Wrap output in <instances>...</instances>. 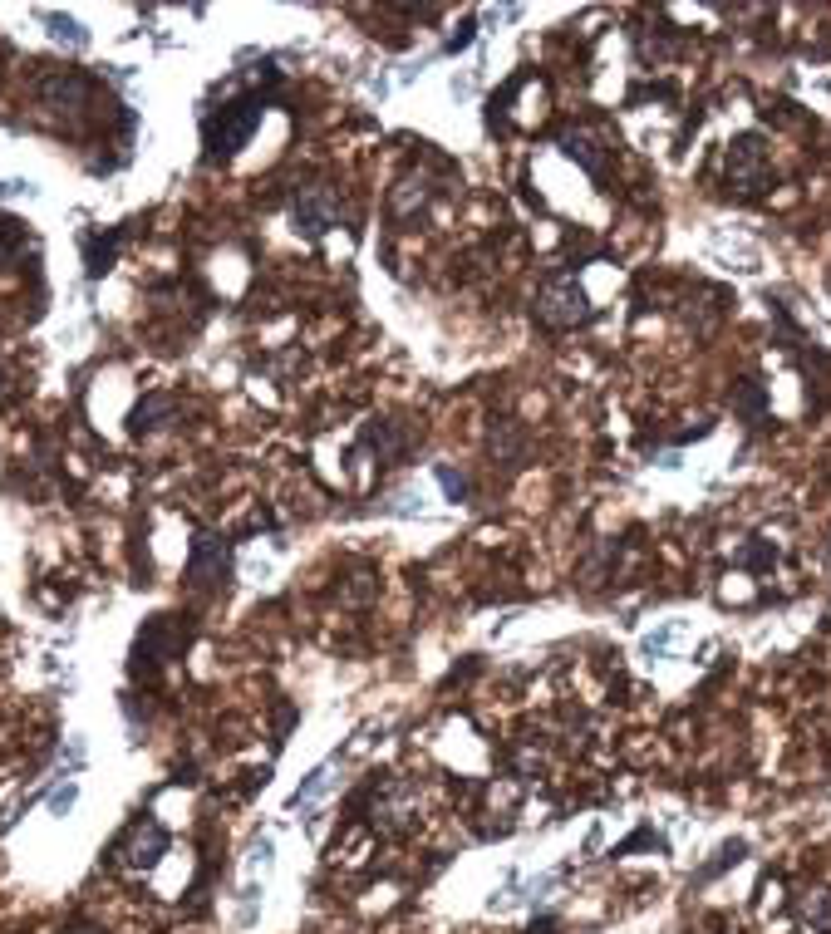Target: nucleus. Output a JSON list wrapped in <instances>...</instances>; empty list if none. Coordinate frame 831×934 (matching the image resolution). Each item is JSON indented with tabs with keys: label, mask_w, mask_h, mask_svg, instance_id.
<instances>
[{
	"label": "nucleus",
	"mask_w": 831,
	"mask_h": 934,
	"mask_svg": "<svg viewBox=\"0 0 831 934\" xmlns=\"http://www.w3.org/2000/svg\"><path fill=\"white\" fill-rule=\"evenodd\" d=\"M532 315L546 325V330H576V325L591 320V300H586V291L576 286L571 271H551V276L541 281V291H536Z\"/></svg>",
	"instance_id": "3"
},
{
	"label": "nucleus",
	"mask_w": 831,
	"mask_h": 934,
	"mask_svg": "<svg viewBox=\"0 0 831 934\" xmlns=\"http://www.w3.org/2000/svg\"><path fill=\"white\" fill-rule=\"evenodd\" d=\"M271 104V89H251L241 99H227L222 109L202 118V163H227L246 148V138L261 128V114Z\"/></svg>",
	"instance_id": "1"
},
{
	"label": "nucleus",
	"mask_w": 831,
	"mask_h": 934,
	"mask_svg": "<svg viewBox=\"0 0 831 934\" xmlns=\"http://www.w3.org/2000/svg\"><path fill=\"white\" fill-rule=\"evenodd\" d=\"M384 512H389V517H414V512H418V497H414V492H399V497H394V502H389Z\"/></svg>",
	"instance_id": "24"
},
{
	"label": "nucleus",
	"mask_w": 831,
	"mask_h": 934,
	"mask_svg": "<svg viewBox=\"0 0 831 934\" xmlns=\"http://www.w3.org/2000/svg\"><path fill=\"white\" fill-rule=\"evenodd\" d=\"M807 920L817 925V930H831V890H817V895H807Z\"/></svg>",
	"instance_id": "21"
},
{
	"label": "nucleus",
	"mask_w": 831,
	"mask_h": 934,
	"mask_svg": "<svg viewBox=\"0 0 831 934\" xmlns=\"http://www.w3.org/2000/svg\"><path fill=\"white\" fill-rule=\"evenodd\" d=\"M492 453L512 458V467H517V458H522V433H517V423H512V418H502V423L492 428Z\"/></svg>",
	"instance_id": "17"
},
{
	"label": "nucleus",
	"mask_w": 831,
	"mask_h": 934,
	"mask_svg": "<svg viewBox=\"0 0 831 934\" xmlns=\"http://www.w3.org/2000/svg\"><path fill=\"white\" fill-rule=\"evenodd\" d=\"M119 246H123V232H114L109 241H94V236H84V266H89V276H104V271L114 266Z\"/></svg>",
	"instance_id": "12"
},
{
	"label": "nucleus",
	"mask_w": 831,
	"mask_h": 934,
	"mask_svg": "<svg viewBox=\"0 0 831 934\" xmlns=\"http://www.w3.org/2000/svg\"><path fill=\"white\" fill-rule=\"evenodd\" d=\"M468 45H473V20H468V25H463V30H458V35L443 45V55H458V50H468Z\"/></svg>",
	"instance_id": "26"
},
{
	"label": "nucleus",
	"mask_w": 831,
	"mask_h": 934,
	"mask_svg": "<svg viewBox=\"0 0 831 934\" xmlns=\"http://www.w3.org/2000/svg\"><path fill=\"white\" fill-rule=\"evenodd\" d=\"M168 418H178V394H148L138 409L128 413V428L143 438V433H158Z\"/></svg>",
	"instance_id": "9"
},
{
	"label": "nucleus",
	"mask_w": 831,
	"mask_h": 934,
	"mask_svg": "<svg viewBox=\"0 0 831 934\" xmlns=\"http://www.w3.org/2000/svg\"><path fill=\"white\" fill-rule=\"evenodd\" d=\"M325 787H330V762H320L305 782H300L296 792H291V812H310L320 797H325Z\"/></svg>",
	"instance_id": "13"
},
{
	"label": "nucleus",
	"mask_w": 831,
	"mask_h": 934,
	"mask_svg": "<svg viewBox=\"0 0 831 934\" xmlns=\"http://www.w3.org/2000/svg\"><path fill=\"white\" fill-rule=\"evenodd\" d=\"M291 217H296V227L305 236H320L330 232L340 217H345V207H340V197L335 192H320V187H310V192H300L296 207H291Z\"/></svg>",
	"instance_id": "8"
},
{
	"label": "nucleus",
	"mask_w": 831,
	"mask_h": 934,
	"mask_svg": "<svg viewBox=\"0 0 831 934\" xmlns=\"http://www.w3.org/2000/svg\"><path fill=\"white\" fill-rule=\"evenodd\" d=\"M35 94H40V104L55 109V114H79V109L89 104V94H94V79L79 74V69H60V74L40 79Z\"/></svg>",
	"instance_id": "7"
},
{
	"label": "nucleus",
	"mask_w": 831,
	"mask_h": 934,
	"mask_svg": "<svg viewBox=\"0 0 831 934\" xmlns=\"http://www.w3.org/2000/svg\"><path fill=\"white\" fill-rule=\"evenodd\" d=\"M679 635H684V625H679V620H664L659 630H650V635L640 640V654H645V659H664V654L679 644Z\"/></svg>",
	"instance_id": "14"
},
{
	"label": "nucleus",
	"mask_w": 831,
	"mask_h": 934,
	"mask_svg": "<svg viewBox=\"0 0 831 934\" xmlns=\"http://www.w3.org/2000/svg\"><path fill=\"white\" fill-rule=\"evenodd\" d=\"M69 934H84V930H69Z\"/></svg>",
	"instance_id": "28"
},
{
	"label": "nucleus",
	"mask_w": 831,
	"mask_h": 934,
	"mask_svg": "<svg viewBox=\"0 0 831 934\" xmlns=\"http://www.w3.org/2000/svg\"><path fill=\"white\" fill-rule=\"evenodd\" d=\"M271 866H276V841H271V836H256L251 851H246V880L266 876Z\"/></svg>",
	"instance_id": "16"
},
{
	"label": "nucleus",
	"mask_w": 831,
	"mask_h": 934,
	"mask_svg": "<svg viewBox=\"0 0 831 934\" xmlns=\"http://www.w3.org/2000/svg\"><path fill=\"white\" fill-rule=\"evenodd\" d=\"M738 404H743V413H753V418H758V413H763V389H758V384H743Z\"/></svg>",
	"instance_id": "25"
},
{
	"label": "nucleus",
	"mask_w": 831,
	"mask_h": 934,
	"mask_svg": "<svg viewBox=\"0 0 831 934\" xmlns=\"http://www.w3.org/2000/svg\"><path fill=\"white\" fill-rule=\"evenodd\" d=\"M168 846H173V836H168L163 821L138 817L119 841H114V861H119L123 871H153V866L168 856Z\"/></svg>",
	"instance_id": "4"
},
{
	"label": "nucleus",
	"mask_w": 831,
	"mask_h": 934,
	"mask_svg": "<svg viewBox=\"0 0 831 934\" xmlns=\"http://www.w3.org/2000/svg\"><path fill=\"white\" fill-rule=\"evenodd\" d=\"M187 581L197 590H222L232 581V541L217 531H197L187 551Z\"/></svg>",
	"instance_id": "5"
},
{
	"label": "nucleus",
	"mask_w": 831,
	"mask_h": 934,
	"mask_svg": "<svg viewBox=\"0 0 831 934\" xmlns=\"http://www.w3.org/2000/svg\"><path fill=\"white\" fill-rule=\"evenodd\" d=\"M30 202V197H40V187L30 182V177H0V202Z\"/></svg>",
	"instance_id": "22"
},
{
	"label": "nucleus",
	"mask_w": 831,
	"mask_h": 934,
	"mask_svg": "<svg viewBox=\"0 0 831 934\" xmlns=\"http://www.w3.org/2000/svg\"><path fill=\"white\" fill-rule=\"evenodd\" d=\"M20 246H25V232H20V222L0 217V266H10V261L20 256Z\"/></svg>",
	"instance_id": "18"
},
{
	"label": "nucleus",
	"mask_w": 831,
	"mask_h": 934,
	"mask_svg": "<svg viewBox=\"0 0 831 934\" xmlns=\"http://www.w3.org/2000/svg\"><path fill=\"white\" fill-rule=\"evenodd\" d=\"M74 802H79V782H60V787L50 792V817H69Z\"/></svg>",
	"instance_id": "23"
},
{
	"label": "nucleus",
	"mask_w": 831,
	"mask_h": 934,
	"mask_svg": "<svg viewBox=\"0 0 831 934\" xmlns=\"http://www.w3.org/2000/svg\"><path fill=\"white\" fill-rule=\"evenodd\" d=\"M768 177H772V163L758 133H743V138L728 143V187L738 197H758L768 187Z\"/></svg>",
	"instance_id": "6"
},
{
	"label": "nucleus",
	"mask_w": 831,
	"mask_h": 934,
	"mask_svg": "<svg viewBox=\"0 0 831 934\" xmlns=\"http://www.w3.org/2000/svg\"><path fill=\"white\" fill-rule=\"evenodd\" d=\"M433 477H438V487H443V492H448L453 502H463V497H468V477H463V472H453L448 463L433 467Z\"/></svg>",
	"instance_id": "20"
},
{
	"label": "nucleus",
	"mask_w": 831,
	"mask_h": 934,
	"mask_svg": "<svg viewBox=\"0 0 831 934\" xmlns=\"http://www.w3.org/2000/svg\"><path fill=\"white\" fill-rule=\"evenodd\" d=\"M364 448H374L379 458H399V453H404V438L394 433V423H369V428H364Z\"/></svg>",
	"instance_id": "15"
},
{
	"label": "nucleus",
	"mask_w": 831,
	"mask_h": 934,
	"mask_svg": "<svg viewBox=\"0 0 831 934\" xmlns=\"http://www.w3.org/2000/svg\"><path fill=\"white\" fill-rule=\"evenodd\" d=\"M40 25H50V40L55 45H69V50H84L89 45V30L74 20V15H60V10H40Z\"/></svg>",
	"instance_id": "11"
},
{
	"label": "nucleus",
	"mask_w": 831,
	"mask_h": 934,
	"mask_svg": "<svg viewBox=\"0 0 831 934\" xmlns=\"http://www.w3.org/2000/svg\"><path fill=\"white\" fill-rule=\"evenodd\" d=\"M743 851H748V846H743V841H728V846H723V851H718V856H713L709 866H704V871H699V880H713V876H723V871H728V866H738V861H743Z\"/></svg>",
	"instance_id": "19"
},
{
	"label": "nucleus",
	"mask_w": 831,
	"mask_h": 934,
	"mask_svg": "<svg viewBox=\"0 0 831 934\" xmlns=\"http://www.w3.org/2000/svg\"><path fill=\"white\" fill-rule=\"evenodd\" d=\"M10 399V379H5V369H0V404Z\"/></svg>",
	"instance_id": "27"
},
{
	"label": "nucleus",
	"mask_w": 831,
	"mask_h": 934,
	"mask_svg": "<svg viewBox=\"0 0 831 934\" xmlns=\"http://www.w3.org/2000/svg\"><path fill=\"white\" fill-rule=\"evenodd\" d=\"M187 640H192L187 615H153V620L138 630V640H133V659H128L133 679H158V669H163L168 659H178Z\"/></svg>",
	"instance_id": "2"
},
{
	"label": "nucleus",
	"mask_w": 831,
	"mask_h": 934,
	"mask_svg": "<svg viewBox=\"0 0 831 934\" xmlns=\"http://www.w3.org/2000/svg\"><path fill=\"white\" fill-rule=\"evenodd\" d=\"M561 148H566L571 163H581L591 177H605V153H600V143H595L591 133H561Z\"/></svg>",
	"instance_id": "10"
}]
</instances>
